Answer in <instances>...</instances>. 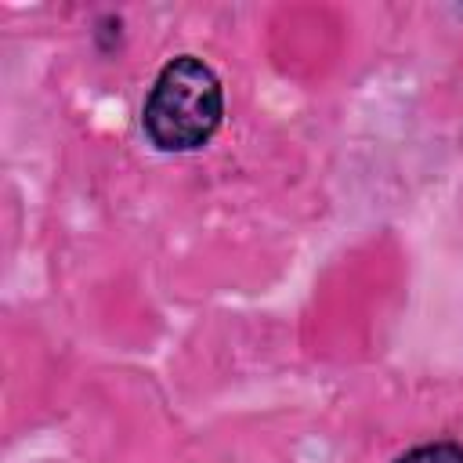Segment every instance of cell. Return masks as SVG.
<instances>
[{"instance_id":"obj_2","label":"cell","mask_w":463,"mask_h":463,"mask_svg":"<svg viewBox=\"0 0 463 463\" xmlns=\"http://www.w3.org/2000/svg\"><path fill=\"white\" fill-rule=\"evenodd\" d=\"M394 463H463V445L456 441H430L402 452Z\"/></svg>"},{"instance_id":"obj_1","label":"cell","mask_w":463,"mask_h":463,"mask_svg":"<svg viewBox=\"0 0 463 463\" xmlns=\"http://www.w3.org/2000/svg\"><path fill=\"white\" fill-rule=\"evenodd\" d=\"M221 116L224 90L217 72L203 58L181 54L159 69L141 109V127L159 152H195L217 134Z\"/></svg>"}]
</instances>
